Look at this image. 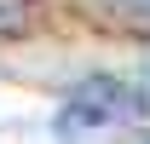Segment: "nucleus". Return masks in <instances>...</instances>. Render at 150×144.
<instances>
[{
  "mask_svg": "<svg viewBox=\"0 0 150 144\" xmlns=\"http://www.w3.org/2000/svg\"><path fill=\"white\" fill-rule=\"evenodd\" d=\"M139 115V98H133L121 81H110V75H93V81H81V87L69 92V104H64V115H58V133L64 138H75V133H93V127H121Z\"/></svg>",
  "mask_w": 150,
  "mask_h": 144,
  "instance_id": "1",
  "label": "nucleus"
}]
</instances>
